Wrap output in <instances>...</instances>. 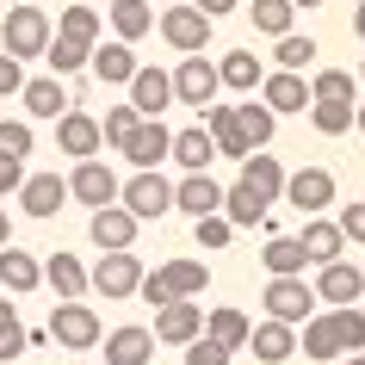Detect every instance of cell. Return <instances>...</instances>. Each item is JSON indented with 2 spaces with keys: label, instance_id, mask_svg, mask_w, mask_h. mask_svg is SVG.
<instances>
[{
  "label": "cell",
  "instance_id": "obj_55",
  "mask_svg": "<svg viewBox=\"0 0 365 365\" xmlns=\"http://www.w3.org/2000/svg\"><path fill=\"white\" fill-rule=\"evenodd\" d=\"M353 130H359V136H365V106H353Z\"/></svg>",
  "mask_w": 365,
  "mask_h": 365
},
{
  "label": "cell",
  "instance_id": "obj_6",
  "mask_svg": "<svg viewBox=\"0 0 365 365\" xmlns=\"http://www.w3.org/2000/svg\"><path fill=\"white\" fill-rule=\"evenodd\" d=\"M43 43H50V19H43V6H13L6 25H0V50L19 56V62H31V56H43Z\"/></svg>",
  "mask_w": 365,
  "mask_h": 365
},
{
  "label": "cell",
  "instance_id": "obj_2",
  "mask_svg": "<svg viewBox=\"0 0 365 365\" xmlns=\"http://www.w3.org/2000/svg\"><path fill=\"white\" fill-rule=\"evenodd\" d=\"M118 205L136 223H155V217L173 211V180H161V168H136L130 180H118Z\"/></svg>",
  "mask_w": 365,
  "mask_h": 365
},
{
  "label": "cell",
  "instance_id": "obj_49",
  "mask_svg": "<svg viewBox=\"0 0 365 365\" xmlns=\"http://www.w3.org/2000/svg\"><path fill=\"white\" fill-rule=\"evenodd\" d=\"M25 87V68H19V56H6V50H0V99H13Z\"/></svg>",
  "mask_w": 365,
  "mask_h": 365
},
{
  "label": "cell",
  "instance_id": "obj_17",
  "mask_svg": "<svg viewBox=\"0 0 365 365\" xmlns=\"http://www.w3.org/2000/svg\"><path fill=\"white\" fill-rule=\"evenodd\" d=\"M254 93L267 99L272 112H304V106H309V81L297 75V68H272V75H260Z\"/></svg>",
  "mask_w": 365,
  "mask_h": 365
},
{
  "label": "cell",
  "instance_id": "obj_57",
  "mask_svg": "<svg viewBox=\"0 0 365 365\" xmlns=\"http://www.w3.org/2000/svg\"><path fill=\"white\" fill-rule=\"evenodd\" d=\"M291 6H322V0H291Z\"/></svg>",
  "mask_w": 365,
  "mask_h": 365
},
{
  "label": "cell",
  "instance_id": "obj_18",
  "mask_svg": "<svg viewBox=\"0 0 365 365\" xmlns=\"http://www.w3.org/2000/svg\"><path fill=\"white\" fill-rule=\"evenodd\" d=\"M173 211H186V217H211V211H223V186H217L205 168L186 173V180L173 186Z\"/></svg>",
  "mask_w": 365,
  "mask_h": 365
},
{
  "label": "cell",
  "instance_id": "obj_59",
  "mask_svg": "<svg viewBox=\"0 0 365 365\" xmlns=\"http://www.w3.org/2000/svg\"><path fill=\"white\" fill-rule=\"evenodd\" d=\"M359 81H365V62H359Z\"/></svg>",
  "mask_w": 365,
  "mask_h": 365
},
{
  "label": "cell",
  "instance_id": "obj_14",
  "mask_svg": "<svg viewBox=\"0 0 365 365\" xmlns=\"http://www.w3.org/2000/svg\"><path fill=\"white\" fill-rule=\"evenodd\" d=\"M19 205H25V217H56L62 205H68V180H62V173H25L19 180Z\"/></svg>",
  "mask_w": 365,
  "mask_h": 365
},
{
  "label": "cell",
  "instance_id": "obj_58",
  "mask_svg": "<svg viewBox=\"0 0 365 365\" xmlns=\"http://www.w3.org/2000/svg\"><path fill=\"white\" fill-rule=\"evenodd\" d=\"M112 6H136V0H112Z\"/></svg>",
  "mask_w": 365,
  "mask_h": 365
},
{
  "label": "cell",
  "instance_id": "obj_53",
  "mask_svg": "<svg viewBox=\"0 0 365 365\" xmlns=\"http://www.w3.org/2000/svg\"><path fill=\"white\" fill-rule=\"evenodd\" d=\"M353 38L365 43V6H353Z\"/></svg>",
  "mask_w": 365,
  "mask_h": 365
},
{
  "label": "cell",
  "instance_id": "obj_8",
  "mask_svg": "<svg viewBox=\"0 0 365 365\" xmlns=\"http://www.w3.org/2000/svg\"><path fill=\"white\" fill-rule=\"evenodd\" d=\"M161 38H168V50H180V56H192V50H205V43H211V25L217 19H205V13H198L192 0H186V6H168V13H161Z\"/></svg>",
  "mask_w": 365,
  "mask_h": 365
},
{
  "label": "cell",
  "instance_id": "obj_9",
  "mask_svg": "<svg viewBox=\"0 0 365 365\" xmlns=\"http://www.w3.org/2000/svg\"><path fill=\"white\" fill-rule=\"evenodd\" d=\"M279 198H285L291 211L316 217V211L334 205V173H328V168H297V173H285V192H279Z\"/></svg>",
  "mask_w": 365,
  "mask_h": 365
},
{
  "label": "cell",
  "instance_id": "obj_27",
  "mask_svg": "<svg viewBox=\"0 0 365 365\" xmlns=\"http://www.w3.org/2000/svg\"><path fill=\"white\" fill-rule=\"evenodd\" d=\"M99 341H106V365H149V353H155L149 328H112Z\"/></svg>",
  "mask_w": 365,
  "mask_h": 365
},
{
  "label": "cell",
  "instance_id": "obj_47",
  "mask_svg": "<svg viewBox=\"0 0 365 365\" xmlns=\"http://www.w3.org/2000/svg\"><path fill=\"white\" fill-rule=\"evenodd\" d=\"M309 99H353V75L346 68H322L309 81Z\"/></svg>",
  "mask_w": 365,
  "mask_h": 365
},
{
  "label": "cell",
  "instance_id": "obj_34",
  "mask_svg": "<svg viewBox=\"0 0 365 365\" xmlns=\"http://www.w3.org/2000/svg\"><path fill=\"white\" fill-rule=\"evenodd\" d=\"M248 316H242V309H230V304H217L211 309V316H205V334H211V341H223V346H230V353H235V346H248Z\"/></svg>",
  "mask_w": 365,
  "mask_h": 365
},
{
  "label": "cell",
  "instance_id": "obj_46",
  "mask_svg": "<svg viewBox=\"0 0 365 365\" xmlns=\"http://www.w3.org/2000/svg\"><path fill=\"white\" fill-rule=\"evenodd\" d=\"M186 365H230V346H223V341H211V334L198 328L192 341H186Z\"/></svg>",
  "mask_w": 365,
  "mask_h": 365
},
{
  "label": "cell",
  "instance_id": "obj_21",
  "mask_svg": "<svg viewBox=\"0 0 365 365\" xmlns=\"http://www.w3.org/2000/svg\"><path fill=\"white\" fill-rule=\"evenodd\" d=\"M19 99H25V118H50V124H56V118L68 112V87H62V75H38V81H25Z\"/></svg>",
  "mask_w": 365,
  "mask_h": 365
},
{
  "label": "cell",
  "instance_id": "obj_45",
  "mask_svg": "<svg viewBox=\"0 0 365 365\" xmlns=\"http://www.w3.org/2000/svg\"><path fill=\"white\" fill-rule=\"evenodd\" d=\"M192 235H198V248H230L235 223H230L223 211H211V217H192Z\"/></svg>",
  "mask_w": 365,
  "mask_h": 365
},
{
  "label": "cell",
  "instance_id": "obj_37",
  "mask_svg": "<svg viewBox=\"0 0 365 365\" xmlns=\"http://www.w3.org/2000/svg\"><path fill=\"white\" fill-rule=\"evenodd\" d=\"M87 50H93V43H75V38H56V31H50L43 62H50L56 75H81V68H87Z\"/></svg>",
  "mask_w": 365,
  "mask_h": 365
},
{
  "label": "cell",
  "instance_id": "obj_50",
  "mask_svg": "<svg viewBox=\"0 0 365 365\" xmlns=\"http://www.w3.org/2000/svg\"><path fill=\"white\" fill-rule=\"evenodd\" d=\"M334 223H341V235H346V242H359V248H365V205H346V211L334 217Z\"/></svg>",
  "mask_w": 365,
  "mask_h": 365
},
{
  "label": "cell",
  "instance_id": "obj_43",
  "mask_svg": "<svg viewBox=\"0 0 365 365\" xmlns=\"http://www.w3.org/2000/svg\"><path fill=\"white\" fill-rule=\"evenodd\" d=\"M316 56H322V50H316V38H297V31H285V38H279V50H272V62H279V68H297V75H304Z\"/></svg>",
  "mask_w": 365,
  "mask_h": 365
},
{
  "label": "cell",
  "instance_id": "obj_51",
  "mask_svg": "<svg viewBox=\"0 0 365 365\" xmlns=\"http://www.w3.org/2000/svg\"><path fill=\"white\" fill-rule=\"evenodd\" d=\"M19 180H25V161H19V155H0V198L19 192Z\"/></svg>",
  "mask_w": 365,
  "mask_h": 365
},
{
  "label": "cell",
  "instance_id": "obj_7",
  "mask_svg": "<svg viewBox=\"0 0 365 365\" xmlns=\"http://www.w3.org/2000/svg\"><path fill=\"white\" fill-rule=\"evenodd\" d=\"M223 93V81H217V62H205V50H192V56H180V68H173V99L180 106H211V99Z\"/></svg>",
  "mask_w": 365,
  "mask_h": 365
},
{
  "label": "cell",
  "instance_id": "obj_39",
  "mask_svg": "<svg viewBox=\"0 0 365 365\" xmlns=\"http://www.w3.org/2000/svg\"><path fill=\"white\" fill-rule=\"evenodd\" d=\"M328 316H334V341H341V353H359V346H365V309L359 304H334Z\"/></svg>",
  "mask_w": 365,
  "mask_h": 365
},
{
  "label": "cell",
  "instance_id": "obj_36",
  "mask_svg": "<svg viewBox=\"0 0 365 365\" xmlns=\"http://www.w3.org/2000/svg\"><path fill=\"white\" fill-rule=\"evenodd\" d=\"M248 19H254V31H267V38H285L291 19H297V6H291V0H254Z\"/></svg>",
  "mask_w": 365,
  "mask_h": 365
},
{
  "label": "cell",
  "instance_id": "obj_15",
  "mask_svg": "<svg viewBox=\"0 0 365 365\" xmlns=\"http://www.w3.org/2000/svg\"><path fill=\"white\" fill-rule=\"evenodd\" d=\"M136 230H143V223H136V217L124 211L118 198H112V205H99V211H93V223H87V235H93V248H99V254H106V248H130V242H136Z\"/></svg>",
  "mask_w": 365,
  "mask_h": 365
},
{
  "label": "cell",
  "instance_id": "obj_44",
  "mask_svg": "<svg viewBox=\"0 0 365 365\" xmlns=\"http://www.w3.org/2000/svg\"><path fill=\"white\" fill-rule=\"evenodd\" d=\"M56 38H75V43H99V13L93 6H68L56 25Z\"/></svg>",
  "mask_w": 365,
  "mask_h": 365
},
{
  "label": "cell",
  "instance_id": "obj_32",
  "mask_svg": "<svg viewBox=\"0 0 365 365\" xmlns=\"http://www.w3.org/2000/svg\"><path fill=\"white\" fill-rule=\"evenodd\" d=\"M304 334H297V346H304V359H341V341H334V316H304Z\"/></svg>",
  "mask_w": 365,
  "mask_h": 365
},
{
  "label": "cell",
  "instance_id": "obj_22",
  "mask_svg": "<svg viewBox=\"0 0 365 365\" xmlns=\"http://www.w3.org/2000/svg\"><path fill=\"white\" fill-rule=\"evenodd\" d=\"M248 346H254V359H260V365H285L291 353H297V328L267 316L260 328H248Z\"/></svg>",
  "mask_w": 365,
  "mask_h": 365
},
{
  "label": "cell",
  "instance_id": "obj_11",
  "mask_svg": "<svg viewBox=\"0 0 365 365\" xmlns=\"http://www.w3.org/2000/svg\"><path fill=\"white\" fill-rule=\"evenodd\" d=\"M198 328H205V304H192V297H173V304H161V316H155L149 334H155L161 346H186Z\"/></svg>",
  "mask_w": 365,
  "mask_h": 365
},
{
  "label": "cell",
  "instance_id": "obj_48",
  "mask_svg": "<svg viewBox=\"0 0 365 365\" xmlns=\"http://www.w3.org/2000/svg\"><path fill=\"white\" fill-rule=\"evenodd\" d=\"M0 155H31V124L25 118H0Z\"/></svg>",
  "mask_w": 365,
  "mask_h": 365
},
{
  "label": "cell",
  "instance_id": "obj_31",
  "mask_svg": "<svg viewBox=\"0 0 365 365\" xmlns=\"http://www.w3.org/2000/svg\"><path fill=\"white\" fill-rule=\"evenodd\" d=\"M260 75H267V68H260V56H254V50H230V56L217 62V81H223L230 93H254V87H260Z\"/></svg>",
  "mask_w": 365,
  "mask_h": 365
},
{
  "label": "cell",
  "instance_id": "obj_60",
  "mask_svg": "<svg viewBox=\"0 0 365 365\" xmlns=\"http://www.w3.org/2000/svg\"><path fill=\"white\" fill-rule=\"evenodd\" d=\"M359 272H365V267H359Z\"/></svg>",
  "mask_w": 365,
  "mask_h": 365
},
{
  "label": "cell",
  "instance_id": "obj_13",
  "mask_svg": "<svg viewBox=\"0 0 365 365\" xmlns=\"http://www.w3.org/2000/svg\"><path fill=\"white\" fill-rule=\"evenodd\" d=\"M168 143H173V130L161 118H136V130L124 136L118 155H130V168H161V161H168Z\"/></svg>",
  "mask_w": 365,
  "mask_h": 365
},
{
  "label": "cell",
  "instance_id": "obj_12",
  "mask_svg": "<svg viewBox=\"0 0 365 365\" xmlns=\"http://www.w3.org/2000/svg\"><path fill=\"white\" fill-rule=\"evenodd\" d=\"M365 297V272L359 267H346V260H322L316 267V304H359Z\"/></svg>",
  "mask_w": 365,
  "mask_h": 365
},
{
  "label": "cell",
  "instance_id": "obj_3",
  "mask_svg": "<svg viewBox=\"0 0 365 365\" xmlns=\"http://www.w3.org/2000/svg\"><path fill=\"white\" fill-rule=\"evenodd\" d=\"M99 316H93V304H81V297H56V309H50V341L56 346H68V353H93L99 346Z\"/></svg>",
  "mask_w": 365,
  "mask_h": 365
},
{
  "label": "cell",
  "instance_id": "obj_19",
  "mask_svg": "<svg viewBox=\"0 0 365 365\" xmlns=\"http://www.w3.org/2000/svg\"><path fill=\"white\" fill-rule=\"evenodd\" d=\"M56 149H62V155H75V161L99 155V149H106V143H99V118H87V112H62V118H56Z\"/></svg>",
  "mask_w": 365,
  "mask_h": 365
},
{
  "label": "cell",
  "instance_id": "obj_24",
  "mask_svg": "<svg viewBox=\"0 0 365 365\" xmlns=\"http://www.w3.org/2000/svg\"><path fill=\"white\" fill-rule=\"evenodd\" d=\"M87 68H93L106 87H124V81L136 75V56H130L124 38H112V43H93V50H87Z\"/></svg>",
  "mask_w": 365,
  "mask_h": 365
},
{
  "label": "cell",
  "instance_id": "obj_54",
  "mask_svg": "<svg viewBox=\"0 0 365 365\" xmlns=\"http://www.w3.org/2000/svg\"><path fill=\"white\" fill-rule=\"evenodd\" d=\"M13 242V223H6V205H0V248Z\"/></svg>",
  "mask_w": 365,
  "mask_h": 365
},
{
  "label": "cell",
  "instance_id": "obj_23",
  "mask_svg": "<svg viewBox=\"0 0 365 365\" xmlns=\"http://www.w3.org/2000/svg\"><path fill=\"white\" fill-rule=\"evenodd\" d=\"M297 248H304V260L309 267H322V260H341V248H346V235H341V223H328L322 211L304 223V235H297Z\"/></svg>",
  "mask_w": 365,
  "mask_h": 365
},
{
  "label": "cell",
  "instance_id": "obj_42",
  "mask_svg": "<svg viewBox=\"0 0 365 365\" xmlns=\"http://www.w3.org/2000/svg\"><path fill=\"white\" fill-rule=\"evenodd\" d=\"M136 118H143V112H136L130 99H124V106H112V112L99 118V143H106V149H124V136L136 130Z\"/></svg>",
  "mask_w": 365,
  "mask_h": 365
},
{
  "label": "cell",
  "instance_id": "obj_28",
  "mask_svg": "<svg viewBox=\"0 0 365 365\" xmlns=\"http://www.w3.org/2000/svg\"><path fill=\"white\" fill-rule=\"evenodd\" d=\"M205 130H211V143H217V155H230V161H242L248 155V136L235 130V106H205Z\"/></svg>",
  "mask_w": 365,
  "mask_h": 365
},
{
  "label": "cell",
  "instance_id": "obj_41",
  "mask_svg": "<svg viewBox=\"0 0 365 365\" xmlns=\"http://www.w3.org/2000/svg\"><path fill=\"white\" fill-rule=\"evenodd\" d=\"M112 25H118V38H124V43L149 38V31H155V13H149V0H136V6H112Z\"/></svg>",
  "mask_w": 365,
  "mask_h": 365
},
{
  "label": "cell",
  "instance_id": "obj_40",
  "mask_svg": "<svg viewBox=\"0 0 365 365\" xmlns=\"http://www.w3.org/2000/svg\"><path fill=\"white\" fill-rule=\"evenodd\" d=\"M25 346H31V334H25V322L13 316V304L0 297V365H13V359L25 353Z\"/></svg>",
  "mask_w": 365,
  "mask_h": 365
},
{
  "label": "cell",
  "instance_id": "obj_4",
  "mask_svg": "<svg viewBox=\"0 0 365 365\" xmlns=\"http://www.w3.org/2000/svg\"><path fill=\"white\" fill-rule=\"evenodd\" d=\"M136 285H143V260H136L130 248H106V254H99V267L87 272V291H99L106 304L136 297Z\"/></svg>",
  "mask_w": 365,
  "mask_h": 365
},
{
  "label": "cell",
  "instance_id": "obj_26",
  "mask_svg": "<svg viewBox=\"0 0 365 365\" xmlns=\"http://www.w3.org/2000/svg\"><path fill=\"white\" fill-rule=\"evenodd\" d=\"M168 161H180L186 173L211 168V161H217V143H211V130H205V124H192V130H173V143H168Z\"/></svg>",
  "mask_w": 365,
  "mask_h": 365
},
{
  "label": "cell",
  "instance_id": "obj_29",
  "mask_svg": "<svg viewBox=\"0 0 365 365\" xmlns=\"http://www.w3.org/2000/svg\"><path fill=\"white\" fill-rule=\"evenodd\" d=\"M235 130L248 136V149H267L272 130H279V112H272L267 99H248V106H235Z\"/></svg>",
  "mask_w": 365,
  "mask_h": 365
},
{
  "label": "cell",
  "instance_id": "obj_33",
  "mask_svg": "<svg viewBox=\"0 0 365 365\" xmlns=\"http://www.w3.org/2000/svg\"><path fill=\"white\" fill-rule=\"evenodd\" d=\"M223 217H230L235 230H254V223H267V198H254L242 180L235 186H223Z\"/></svg>",
  "mask_w": 365,
  "mask_h": 365
},
{
  "label": "cell",
  "instance_id": "obj_25",
  "mask_svg": "<svg viewBox=\"0 0 365 365\" xmlns=\"http://www.w3.org/2000/svg\"><path fill=\"white\" fill-rule=\"evenodd\" d=\"M43 285V260H31V254H19L13 242L0 248V291H13V297H25V291Z\"/></svg>",
  "mask_w": 365,
  "mask_h": 365
},
{
  "label": "cell",
  "instance_id": "obj_1",
  "mask_svg": "<svg viewBox=\"0 0 365 365\" xmlns=\"http://www.w3.org/2000/svg\"><path fill=\"white\" fill-rule=\"evenodd\" d=\"M205 285H211V267L180 254V260H168V267L143 272V285H136V291H143V297L161 309V304H173V297H205Z\"/></svg>",
  "mask_w": 365,
  "mask_h": 365
},
{
  "label": "cell",
  "instance_id": "obj_35",
  "mask_svg": "<svg viewBox=\"0 0 365 365\" xmlns=\"http://www.w3.org/2000/svg\"><path fill=\"white\" fill-rule=\"evenodd\" d=\"M304 112H309V124H316L322 136H346L353 130V99H309Z\"/></svg>",
  "mask_w": 365,
  "mask_h": 365
},
{
  "label": "cell",
  "instance_id": "obj_5",
  "mask_svg": "<svg viewBox=\"0 0 365 365\" xmlns=\"http://www.w3.org/2000/svg\"><path fill=\"white\" fill-rule=\"evenodd\" d=\"M260 304H267L272 322H291V328H297L304 316H316V285H304V272H272Z\"/></svg>",
  "mask_w": 365,
  "mask_h": 365
},
{
  "label": "cell",
  "instance_id": "obj_10",
  "mask_svg": "<svg viewBox=\"0 0 365 365\" xmlns=\"http://www.w3.org/2000/svg\"><path fill=\"white\" fill-rule=\"evenodd\" d=\"M68 198H81L87 211H99V205H112L118 198V173L99 161V155H87L75 173H68Z\"/></svg>",
  "mask_w": 365,
  "mask_h": 365
},
{
  "label": "cell",
  "instance_id": "obj_30",
  "mask_svg": "<svg viewBox=\"0 0 365 365\" xmlns=\"http://www.w3.org/2000/svg\"><path fill=\"white\" fill-rule=\"evenodd\" d=\"M43 285L56 291V297H87V267H81L75 254H50L43 260Z\"/></svg>",
  "mask_w": 365,
  "mask_h": 365
},
{
  "label": "cell",
  "instance_id": "obj_52",
  "mask_svg": "<svg viewBox=\"0 0 365 365\" xmlns=\"http://www.w3.org/2000/svg\"><path fill=\"white\" fill-rule=\"evenodd\" d=\"M198 13H205V19H223V13H235V0H192Z\"/></svg>",
  "mask_w": 365,
  "mask_h": 365
},
{
  "label": "cell",
  "instance_id": "obj_56",
  "mask_svg": "<svg viewBox=\"0 0 365 365\" xmlns=\"http://www.w3.org/2000/svg\"><path fill=\"white\" fill-rule=\"evenodd\" d=\"M341 365H365V346H359V353H341Z\"/></svg>",
  "mask_w": 365,
  "mask_h": 365
},
{
  "label": "cell",
  "instance_id": "obj_38",
  "mask_svg": "<svg viewBox=\"0 0 365 365\" xmlns=\"http://www.w3.org/2000/svg\"><path fill=\"white\" fill-rule=\"evenodd\" d=\"M260 267L267 272H304L309 260H304V248H297V235H272L267 248H260Z\"/></svg>",
  "mask_w": 365,
  "mask_h": 365
},
{
  "label": "cell",
  "instance_id": "obj_16",
  "mask_svg": "<svg viewBox=\"0 0 365 365\" xmlns=\"http://www.w3.org/2000/svg\"><path fill=\"white\" fill-rule=\"evenodd\" d=\"M124 87H130V106L143 118H161L173 106V75H161V68H143V62H136V75L124 81Z\"/></svg>",
  "mask_w": 365,
  "mask_h": 365
},
{
  "label": "cell",
  "instance_id": "obj_20",
  "mask_svg": "<svg viewBox=\"0 0 365 365\" xmlns=\"http://www.w3.org/2000/svg\"><path fill=\"white\" fill-rule=\"evenodd\" d=\"M242 186H248L254 198L279 205V192H285V168H279V155H260V149H248V155H242Z\"/></svg>",
  "mask_w": 365,
  "mask_h": 365
}]
</instances>
